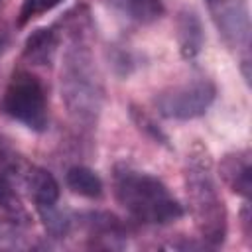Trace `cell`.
<instances>
[{
  "instance_id": "5",
  "label": "cell",
  "mask_w": 252,
  "mask_h": 252,
  "mask_svg": "<svg viewBox=\"0 0 252 252\" xmlns=\"http://www.w3.org/2000/svg\"><path fill=\"white\" fill-rule=\"evenodd\" d=\"M217 87L209 79H197L171 87L156 96V108L171 120H193L203 116L215 102Z\"/></svg>"
},
{
  "instance_id": "7",
  "label": "cell",
  "mask_w": 252,
  "mask_h": 252,
  "mask_svg": "<svg viewBox=\"0 0 252 252\" xmlns=\"http://www.w3.org/2000/svg\"><path fill=\"white\" fill-rule=\"evenodd\" d=\"M219 175L232 193L248 199L252 193V154L250 150H236V152L224 154L219 163Z\"/></svg>"
},
{
  "instance_id": "10",
  "label": "cell",
  "mask_w": 252,
  "mask_h": 252,
  "mask_svg": "<svg viewBox=\"0 0 252 252\" xmlns=\"http://www.w3.org/2000/svg\"><path fill=\"white\" fill-rule=\"evenodd\" d=\"M59 33L55 28H39L32 32L24 45V59L32 65H51L57 53Z\"/></svg>"
},
{
  "instance_id": "17",
  "label": "cell",
  "mask_w": 252,
  "mask_h": 252,
  "mask_svg": "<svg viewBox=\"0 0 252 252\" xmlns=\"http://www.w3.org/2000/svg\"><path fill=\"white\" fill-rule=\"evenodd\" d=\"M132 118H134V122L138 124V128H140L142 132H146L150 138H154V140L159 142V144H165V142H167V136L159 130V126H158V124H156L144 110L132 106Z\"/></svg>"
},
{
  "instance_id": "6",
  "label": "cell",
  "mask_w": 252,
  "mask_h": 252,
  "mask_svg": "<svg viewBox=\"0 0 252 252\" xmlns=\"http://www.w3.org/2000/svg\"><path fill=\"white\" fill-rule=\"evenodd\" d=\"M209 16L220 35V39L232 51L250 57V8L246 0H205Z\"/></svg>"
},
{
  "instance_id": "12",
  "label": "cell",
  "mask_w": 252,
  "mask_h": 252,
  "mask_svg": "<svg viewBox=\"0 0 252 252\" xmlns=\"http://www.w3.org/2000/svg\"><path fill=\"white\" fill-rule=\"evenodd\" d=\"M85 228L89 232V236L104 240V246H114V240H122L126 236L124 224L110 213H102V211H94V213H87L83 217Z\"/></svg>"
},
{
  "instance_id": "16",
  "label": "cell",
  "mask_w": 252,
  "mask_h": 252,
  "mask_svg": "<svg viewBox=\"0 0 252 252\" xmlns=\"http://www.w3.org/2000/svg\"><path fill=\"white\" fill-rule=\"evenodd\" d=\"M63 0H24L22 8H20V18H18V26H26L32 18L53 10L57 4H61Z\"/></svg>"
},
{
  "instance_id": "15",
  "label": "cell",
  "mask_w": 252,
  "mask_h": 252,
  "mask_svg": "<svg viewBox=\"0 0 252 252\" xmlns=\"http://www.w3.org/2000/svg\"><path fill=\"white\" fill-rule=\"evenodd\" d=\"M128 14L140 24H152L163 14V0H126Z\"/></svg>"
},
{
  "instance_id": "2",
  "label": "cell",
  "mask_w": 252,
  "mask_h": 252,
  "mask_svg": "<svg viewBox=\"0 0 252 252\" xmlns=\"http://www.w3.org/2000/svg\"><path fill=\"white\" fill-rule=\"evenodd\" d=\"M185 193L193 222L201 234L205 246L219 248L226 240L228 215L219 191L217 175L213 169V159L201 144H195L187 154L183 169Z\"/></svg>"
},
{
  "instance_id": "19",
  "label": "cell",
  "mask_w": 252,
  "mask_h": 252,
  "mask_svg": "<svg viewBox=\"0 0 252 252\" xmlns=\"http://www.w3.org/2000/svg\"><path fill=\"white\" fill-rule=\"evenodd\" d=\"M6 39H8V37H6V32H2V30H0V55H2L4 47H6Z\"/></svg>"
},
{
  "instance_id": "1",
  "label": "cell",
  "mask_w": 252,
  "mask_h": 252,
  "mask_svg": "<svg viewBox=\"0 0 252 252\" xmlns=\"http://www.w3.org/2000/svg\"><path fill=\"white\" fill-rule=\"evenodd\" d=\"M67 47L61 63V100L75 124L93 128L102 108V81L91 53L93 24L85 6L71 10L63 22Z\"/></svg>"
},
{
  "instance_id": "4",
  "label": "cell",
  "mask_w": 252,
  "mask_h": 252,
  "mask_svg": "<svg viewBox=\"0 0 252 252\" xmlns=\"http://www.w3.org/2000/svg\"><path fill=\"white\" fill-rule=\"evenodd\" d=\"M0 110L33 132H43L49 124L43 85L28 71H16L12 75L2 94Z\"/></svg>"
},
{
  "instance_id": "8",
  "label": "cell",
  "mask_w": 252,
  "mask_h": 252,
  "mask_svg": "<svg viewBox=\"0 0 252 252\" xmlns=\"http://www.w3.org/2000/svg\"><path fill=\"white\" fill-rule=\"evenodd\" d=\"M175 35H177V45L179 51L185 59H195L201 51H203V43H205V32H203V24L201 18L195 10L191 8H183L177 14V22H175Z\"/></svg>"
},
{
  "instance_id": "3",
  "label": "cell",
  "mask_w": 252,
  "mask_h": 252,
  "mask_svg": "<svg viewBox=\"0 0 252 252\" xmlns=\"http://www.w3.org/2000/svg\"><path fill=\"white\" fill-rule=\"evenodd\" d=\"M114 197L122 209L142 224H169L183 217V207L154 175L130 165H116L112 173Z\"/></svg>"
},
{
  "instance_id": "9",
  "label": "cell",
  "mask_w": 252,
  "mask_h": 252,
  "mask_svg": "<svg viewBox=\"0 0 252 252\" xmlns=\"http://www.w3.org/2000/svg\"><path fill=\"white\" fill-rule=\"evenodd\" d=\"M24 175H26V187L30 191V197H32L35 209L59 203L61 189H59V183L51 171L37 167V165H32L26 169Z\"/></svg>"
},
{
  "instance_id": "11",
  "label": "cell",
  "mask_w": 252,
  "mask_h": 252,
  "mask_svg": "<svg viewBox=\"0 0 252 252\" xmlns=\"http://www.w3.org/2000/svg\"><path fill=\"white\" fill-rule=\"evenodd\" d=\"M20 171V161L10 144L0 136V207L20 205V199L14 191V177Z\"/></svg>"
},
{
  "instance_id": "18",
  "label": "cell",
  "mask_w": 252,
  "mask_h": 252,
  "mask_svg": "<svg viewBox=\"0 0 252 252\" xmlns=\"http://www.w3.org/2000/svg\"><path fill=\"white\" fill-rule=\"evenodd\" d=\"M240 222H242V226H244V236L250 240V234H252V228H250V222H252V213H250L248 203L242 207V213H240Z\"/></svg>"
},
{
  "instance_id": "14",
  "label": "cell",
  "mask_w": 252,
  "mask_h": 252,
  "mask_svg": "<svg viewBox=\"0 0 252 252\" xmlns=\"http://www.w3.org/2000/svg\"><path fill=\"white\" fill-rule=\"evenodd\" d=\"M43 226H45V232L51 236V238H65L71 230V224H73V219L71 215L59 207V203L55 205H47V207H41V209H35Z\"/></svg>"
},
{
  "instance_id": "13",
  "label": "cell",
  "mask_w": 252,
  "mask_h": 252,
  "mask_svg": "<svg viewBox=\"0 0 252 252\" xmlns=\"http://www.w3.org/2000/svg\"><path fill=\"white\" fill-rule=\"evenodd\" d=\"M67 187L87 199H98L102 195V179L87 165H73L65 173Z\"/></svg>"
}]
</instances>
